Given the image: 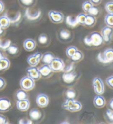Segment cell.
Masks as SVG:
<instances>
[{
	"label": "cell",
	"instance_id": "obj_48",
	"mask_svg": "<svg viewBox=\"0 0 113 124\" xmlns=\"http://www.w3.org/2000/svg\"><path fill=\"white\" fill-rule=\"evenodd\" d=\"M5 29H4L2 28L1 27H0V37L3 36L5 34Z\"/></svg>",
	"mask_w": 113,
	"mask_h": 124
},
{
	"label": "cell",
	"instance_id": "obj_40",
	"mask_svg": "<svg viewBox=\"0 0 113 124\" xmlns=\"http://www.w3.org/2000/svg\"><path fill=\"white\" fill-rule=\"evenodd\" d=\"M106 83L110 88L113 89V76H110L106 78Z\"/></svg>",
	"mask_w": 113,
	"mask_h": 124
},
{
	"label": "cell",
	"instance_id": "obj_7",
	"mask_svg": "<svg viewBox=\"0 0 113 124\" xmlns=\"http://www.w3.org/2000/svg\"><path fill=\"white\" fill-rule=\"evenodd\" d=\"M98 59L100 62L103 63H110L113 62V49L108 48L102 54L98 55Z\"/></svg>",
	"mask_w": 113,
	"mask_h": 124
},
{
	"label": "cell",
	"instance_id": "obj_3",
	"mask_svg": "<svg viewBox=\"0 0 113 124\" xmlns=\"http://www.w3.org/2000/svg\"><path fill=\"white\" fill-rule=\"evenodd\" d=\"M58 40L62 43L71 42L74 38V35L71 31L67 29H61L57 34Z\"/></svg>",
	"mask_w": 113,
	"mask_h": 124
},
{
	"label": "cell",
	"instance_id": "obj_17",
	"mask_svg": "<svg viewBox=\"0 0 113 124\" xmlns=\"http://www.w3.org/2000/svg\"><path fill=\"white\" fill-rule=\"evenodd\" d=\"M30 103L28 98L25 100L17 101L16 107L18 110L20 111H26L30 108Z\"/></svg>",
	"mask_w": 113,
	"mask_h": 124
},
{
	"label": "cell",
	"instance_id": "obj_23",
	"mask_svg": "<svg viewBox=\"0 0 113 124\" xmlns=\"http://www.w3.org/2000/svg\"><path fill=\"white\" fill-rule=\"evenodd\" d=\"M96 22H97V19H96L95 16L89 14H86V19H85V26L88 28H92L95 25Z\"/></svg>",
	"mask_w": 113,
	"mask_h": 124
},
{
	"label": "cell",
	"instance_id": "obj_38",
	"mask_svg": "<svg viewBox=\"0 0 113 124\" xmlns=\"http://www.w3.org/2000/svg\"><path fill=\"white\" fill-rule=\"evenodd\" d=\"M99 13V10L97 7H96L95 6H93L90 9L87 14H89L91 15H92L94 16H97Z\"/></svg>",
	"mask_w": 113,
	"mask_h": 124
},
{
	"label": "cell",
	"instance_id": "obj_10",
	"mask_svg": "<svg viewBox=\"0 0 113 124\" xmlns=\"http://www.w3.org/2000/svg\"><path fill=\"white\" fill-rule=\"evenodd\" d=\"M12 108V104L9 98L5 97L0 98V112H7L11 110Z\"/></svg>",
	"mask_w": 113,
	"mask_h": 124
},
{
	"label": "cell",
	"instance_id": "obj_13",
	"mask_svg": "<svg viewBox=\"0 0 113 124\" xmlns=\"http://www.w3.org/2000/svg\"><path fill=\"white\" fill-rule=\"evenodd\" d=\"M29 116L33 121L39 122L43 119V115L41 111L37 108H33L29 111Z\"/></svg>",
	"mask_w": 113,
	"mask_h": 124
},
{
	"label": "cell",
	"instance_id": "obj_28",
	"mask_svg": "<svg viewBox=\"0 0 113 124\" xmlns=\"http://www.w3.org/2000/svg\"><path fill=\"white\" fill-rule=\"evenodd\" d=\"M84 58V55H83V53L81 51L77 50L76 52L75 53L74 55H73L71 58V59L74 62V63H78L81 61Z\"/></svg>",
	"mask_w": 113,
	"mask_h": 124
},
{
	"label": "cell",
	"instance_id": "obj_9",
	"mask_svg": "<svg viewBox=\"0 0 113 124\" xmlns=\"http://www.w3.org/2000/svg\"><path fill=\"white\" fill-rule=\"evenodd\" d=\"M100 34L103 38L104 43H110L112 40L113 36V28L108 26H104L102 29Z\"/></svg>",
	"mask_w": 113,
	"mask_h": 124
},
{
	"label": "cell",
	"instance_id": "obj_31",
	"mask_svg": "<svg viewBox=\"0 0 113 124\" xmlns=\"http://www.w3.org/2000/svg\"><path fill=\"white\" fill-rule=\"evenodd\" d=\"M76 21L77 24L81 26L85 25V19H86V14L85 13H80L77 16Z\"/></svg>",
	"mask_w": 113,
	"mask_h": 124
},
{
	"label": "cell",
	"instance_id": "obj_24",
	"mask_svg": "<svg viewBox=\"0 0 113 124\" xmlns=\"http://www.w3.org/2000/svg\"><path fill=\"white\" fill-rule=\"evenodd\" d=\"M11 65V62L6 57L0 60V72L6 71L9 69Z\"/></svg>",
	"mask_w": 113,
	"mask_h": 124
},
{
	"label": "cell",
	"instance_id": "obj_22",
	"mask_svg": "<svg viewBox=\"0 0 113 124\" xmlns=\"http://www.w3.org/2000/svg\"><path fill=\"white\" fill-rule=\"evenodd\" d=\"M55 55L52 52H47L42 54V57H41V61L43 62V63L45 64H50L53 59L55 58Z\"/></svg>",
	"mask_w": 113,
	"mask_h": 124
},
{
	"label": "cell",
	"instance_id": "obj_36",
	"mask_svg": "<svg viewBox=\"0 0 113 124\" xmlns=\"http://www.w3.org/2000/svg\"><path fill=\"white\" fill-rule=\"evenodd\" d=\"M105 118L111 124H113V110L112 109H107L105 113Z\"/></svg>",
	"mask_w": 113,
	"mask_h": 124
},
{
	"label": "cell",
	"instance_id": "obj_35",
	"mask_svg": "<svg viewBox=\"0 0 113 124\" xmlns=\"http://www.w3.org/2000/svg\"><path fill=\"white\" fill-rule=\"evenodd\" d=\"M65 96L67 99H75L76 96V92L72 88H69L66 91Z\"/></svg>",
	"mask_w": 113,
	"mask_h": 124
},
{
	"label": "cell",
	"instance_id": "obj_18",
	"mask_svg": "<svg viewBox=\"0 0 113 124\" xmlns=\"http://www.w3.org/2000/svg\"><path fill=\"white\" fill-rule=\"evenodd\" d=\"M37 42L33 39L28 38L26 39L23 42V48L26 51L32 52L36 48Z\"/></svg>",
	"mask_w": 113,
	"mask_h": 124
},
{
	"label": "cell",
	"instance_id": "obj_27",
	"mask_svg": "<svg viewBox=\"0 0 113 124\" xmlns=\"http://www.w3.org/2000/svg\"><path fill=\"white\" fill-rule=\"evenodd\" d=\"M6 51L9 55L12 56H16L19 53V48L15 44H11V45L8 47Z\"/></svg>",
	"mask_w": 113,
	"mask_h": 124
},
{
	"label": "cell",
	"instance_id": "obj_21",
	"mask_svg": "<svg viewBox=\"0 0 113 124\" xmlns=\"http://www.w3.org/2000/svg\"><path fill=\"white\" fill-rule=\"evenodd\" d=\"M11 24V19L7 16L3 15L0 16V27L6 29Z\"/></svg>",
	"mask_w": 113,
	"mask_h": 124
},
{
	"label": "cell",
	"instance_id": "obj_32",
	"mask_svg": "<svg viewBox=\"0 0 113 124\" xmlns=\"http://www.w3.org/2000/svg\"><path fill=\"white\" fill-rule=\"evenodd\" d=\"M104 22L106 26L113 28V14H107L105 16Z\"/></svg>",
	"mask_w": 113,
	"mask_h": 124
},
{
	"label": "cell",
	"instance_id": "obj_45",
	"mask_svg": "<svg viewBox=\"0 0 113 124\" xmlns=\"http://www.w3.org/2000/svg\"><path fill=\"white\" fill-rule=\"evenodd\" d=\"M93 6H98L101 3L102 0H89Z\"/></svg>",
	"mask_w": 113,
	"mask_h": 124
},
{
	"label": "cell",
	"instance_id": "obj_8",
	"mask_svg": "<svg viewBox=\"0 0 113 124\" xmlns=\"http://www.w3.org/2000/svg\"><path fill=\"white\" fill-rule=\"evenodd\" d=\"M93 87L94 92L97 95H102L104 93L105 88L103 81L100 78L96 77L93 80Z\"/></svg>",
	"mask_w": 113,
	"mask_h": 124
},
{
	"label": "cell",
	"instance_id": "obj_44",
	"mask_svg": "<svg viewBox=\"0 0 113 124\" xmlns=\"http://www.w3.org/2000/svg\"><path fill=\"white\" fill-rule=\"evenodd\" d=\"M33 121L31 119H20L18 121V124H33Z\"/></svg>",
	"mask_w": 113,
	"mask_h": 124
},
{
	"label": "cell",
	"instance_id": "obj_1",
	"mask_svg": "<svg viewBox=\"0 0 113 124\" xmlns=\"http://www.w3.org/2000/svg\"><path fill=\"white\" fill-rule=\"evenodd\" d=\"M85 45L89 47H99L104 43L103 38L100 32L93 31L84 39Z\"/></svg>",
	"mask_w": 113,
	"mask_h": 124
},
{
	"label": "cell",
	"instance_id": "obj_30",
	"mask_svg": "<svg viewBox=\"0 0 113 124\" xmlns=\"http://www.w3.org/2000/svg\"><path fill=\"white\" fill-rule=\"evenodd\" d=\"M78 50L77 47L74 46H71L68 47L66 50V55H67L68 58L71 59L73 55H74L75 53L76 52V51Z\"/></svg>",
	"mask_w": 113,
	"mask_h": 124
},
{
	"label": "cell",
	"instance_id": "obj_6",
	"mask_svg": "<svg viewBox=\"0 0 113 124\" xmlns=\"http://www.w3.org/2000/svg\"><path fill=\"white\" fill-rule=\"evenodd\" d=\"M48 16L49 19L54 24H60L64 22L65 16L64 14L59 11L51 10L48 13Z\"/></svg>",
	"mask_w": 113,
	"mask_h": 124
},
{
	"label": "cell",
	"instance_id": "obj_15",
	"mask_svg": "<svg viewBox=\"0 0 113 124\" xmlns=\"http://www.w3.org/2000/svg\"><path fill=\"white\" fill-rule=\"evenodd\" d=\"M26 72L28 76L33 78L35 81L39 80L41 78L39 69L36 67H29L27 68Z\"/></svg>",
	"mask_w": 113,
	"mask_h": 124
},
{
	"label": "cell",
	"instance_id": "obj_49",
	"mask_svg": "<svg viewBox=\"0 0 113 124\" xmlns=\"http://www.w3.org/2000/svg\"><path fill=\"white\" fill-rule=\"evenodd\" d=\"M5 56L3 54L2 50H1V49H0V60H1V59L3 58H5Z\"/></svg>",
	"mask_w": 113,
	"mask_h": 124
},
{
	"label": "cell",
	"instance_id": "obj_43",
	"mask_svg": "<svg viewBox=\"0 0 113 124\" xmlns=\"http://www.w3.org/2000/svg\"><path fill=\"white\" fill-rule=\"evenodd\" d=\"M6 81L3 78L0 76V91L3 90L6 86Z\"/></svg>",
	"mask_w": 113,
	"mask_h": 124
},
{
	"label": "cell",
	"instance_id": "obj_5",
	"mask_svg": "<svg viewBox=\"0 0 113 124\" xmlns=\"http://www.w3.org/2000/svg\"><path fill=\"white\" fill-rule=\"evenodd\" d=\"M50 67L54 73H58L64 70L65 68L64 62L59 58L55 57L50 63Z\"/></svg>",
	"mask_w": 113,
	"mask_h": 124
},
{
	"label": "cell",
	"instance_id": "obj_26",
	"mask_svg": "<svg viewBox=\"0 0 113 124\" xmlns=\"http://www.w3.org/2000/svg\"><path fill=\"white\" fill-rule=\"evenodd\" d=\"M18 2L22 7L30 8L34 6L36 0H18Z\"/></svg>",
	"mask_w": 113,
	"mask_h": 124
},
{
	"label": "cell",
	"instance_id": "obj_2",
	"mask_svg": "<svg viewBox=\"0 0 113 124\" xmlns=\"http://www.w3.org/2000/svg\"><path fill=\"white\" fill-rule=\"evenodd\" d=\"M62 108L70 112H77L82 108V105L79 101H75L74 99H67L62 104Z\"/></svg>",
	"mask_w": 113,
	"mask_h": 124
},
{
	"label": "cell",
	"instance_id": "obj_37",
	"mask_svg": "<svg viewBox=\"0 0 113 124\" xmlns=\"http://www.w3.org/2000/svg\"><path fill=\"white\" fill-rule=\"evenodd\" d=\"M105 9L108 14H113V1L106 3L105 6Z\"/></svg>",
	"mask_w": 113,
	"mask_h": 124
},
{
	"label": "cell",
	"instance_id": "obj_42",
	"mask_svg": "<svg viewBox=\"0 0 113 124\" xmlns=\"http://www.w3.org/2000/svg\"><path fill=\"white\" fill-rule=\"evenodd\" d=\"M9 122L5 116L0 114V124H8Z\"/></svg>",
	"mask_w": 113,
	"mask_h": 124
},
{
	"label": "cell",
	"instance_id": "obj_11",
	"mask_svg": "<svg viewBox=\"0 0 113 124\" xmlns=\"http://www.w3.org/2000/svg\"><path fill=\"white\" fill-rule=\"evenodd\" d=\"M42 54L40 52H36L27 58V62L30 67H37L41 61Z\"/></svg>",
	"mask_w": 113,
	"mask_h": 124
},
{
	"label": "cell",
	"instance_id": "obj_39",
	"mask_svg": "<svg viewBox=\"0 0 113 124\" xmlns=\"http://www.w3.org/2000/svg\"><path fill=\"white\" fill-rule=\"evenodd\" d=\"M67 23L68 24L69 26H74V27H75L77 24H78L76 21V18H75V19L74 20V18H71V16H69L67 17Z\"/></svg>",
	"mask_w": 113,
	"mask_h": 124
},
{
	"label": "cell",
	"instance_id": "obj_25",
	"mask_svg": "<svg viewBox=\"0 0 113 124\" xmlns=\"http://www.w3.org/2000/svg\"><path fill=\"white\" fill-rule=\"evenodd\" d=\"M27 91L23 89H19L17 90L15 93V98L17 101H19L28 98V93Z\"/></svg>",
	"mask_w": 113,
	"mask_h": 124
},
{
	"label": "cell",
	"instance_id": "obj_29",
	"mask_svg": "<svg viewBox=\"0 0 113 124\" xmlns=\"http://www.w3.org/2000/svg\"><path fill=\"white\" fill-rule=\"evenodd\" d=\"M41 13L40 11H37L35 12V13H32L30 11L29 12L28 8H27V10L26 11V16L28 19L30 20H35L39 18L40 16Z\"/></svg>",
	"mask_w": 113,
	"mask_h": 124
},
{
	"label": "cell",
	"instance_id": "obj_19",
	"mask_svg": "<svg viewBox=\"0 0 113 124\" xmlns=\"http://www.w3.org/2000/svg\"><path fill=\"white\" fill-rule=\"evenodd\" d=\"M38 42L40 46L46 47L50 44V38L47 34L43 33L39 35L38 38Z\"/></svg>",
	"mask_w": 113,
	"mask_h": 124
},
{
	"label": "cell",
	"instance_id": "obj_41",
	"mask_svg": "<svg viewBox=\"0 0 113 124\" xmlns=\"http://www.w3.org/2000/svg\"><path fill=\"white\" fill-rule=\"evenodd\" d=\"M20 18H21V15H20V14L19 12L17 14V15L15 17H14L13 19H11V24H16L17 23H19V21L20 20Z\"/></svg>",
	"mask_w": 113,
	"mask_h": 124
},
{
	"label": "cell",
	"instance_id": "obj_33",
	"mask_svg": "<svg viewBox=\"0 0 113 124\" xmlns=\"http://www.w3.org/2000/svg\"><path fill=\"white\" fill-rule=\"evenodd\" d=\"M11 43V41L9 40L3 41L2 40L0 39V49L2 51H6Z\"/></svg>",
	"mask_w": 113,
	"mask_h": 124
},
{
	"label": "cell",
	"instance_id": "obj_34",
	"mask_svg": "<svg viewBox=\"0 0 113 124\" xmlns=\"http://www.w3.org/2000/svg\"><path fill=\"white\" fill-rule=\"evenodd\" d=\"M93 5L89 1H85L82 3V8L83 11H84L85 13H88L90 9L92 7Z\"/></svg>",
	"mask_w": 113,
	"mask_h": 124
},
{
	"label": "cell",
	"instance_id": "obj_14",
	"mask_svg": "<svg viewBox=\"0 0 113 124\" xmlns=\"http://www.w3.org/2000/svg\"><path fill=\"white\" fill-rule=\"evenodd\" d=\"M77 78V74L75 71H65L62 75V79L65 83L70 84L73 83Z\"/></svg>",
	"mask_w": 113,
	"mask_h": 124
},
{
	"label": "cell",
	"instance_id": "obj_4",
	"mask_svg": "<svg viewBox=\"0 0 113 124\" xmlns=\"http://www.w3.org/2000/svg\"><path fill=\"white\" fill-rule=\"evenodd\" d=\"M35 80L29 76H24L20 80V86L22 89L26 91L32 90L35 87Z\"/></svg>",
	"mask_w": 113,
	"mask_h": 124
},
{
	"label": "cell",
	"instance_id": "obj_20",
	"mask_svg": "<svg viewBox=\"0 0 113 124\" xmlns=\"http://www.w3.org/2000/svg\"><path fill=\"white\" fill-rule=\"evenodd\" d=\"M106 101L104 97L101 95H97L93 100V104L97 108H102L105 106Z\"/></svg>",
	"mask_w": 113,
	"mask_h": 124
},
{
	"label": "cell",
	"instance_id": "obj_16",
	"mask_svg": "<svg viewBox=\"0 0 113 124\" xmlns=\"http://www.w3.org/2000/svg\"><path fill=\"white\" fill-rule=\"evenodd\" d=\"M39 71L40 74L41 78H49L53 73V71L50 67V65L49 64H45L39 68Z\"/></svg>",
	"mask_w": 113,
	"mask_h": 124
},
{
	"label": "cell",
	"instance_id": "obj_47",
	"mask_svg": "<svg viewBox=\"0 0 113 124\" xmlns=\"http://www.w3.org/2000/svg\"><path fill=\"white\" fill-rule=\"evenodd\" d=\"M109 107L110 109H112V110H113V98H112V100L109 101Z\"/></svg>",
	"mask_w": 113,
	"mask_h": 124
},
{
	"label": "cell",
	"instance_id": "obj_12",
	"mask_svg": "<svg viewBox=\"0 0 113 124\" xmlns=\"http://www.w3.org/2000/svg\"><path fill=\"white\" fill-rule=\"evenodd\" d=\"M36 103L40 108H45L49 103V98L47 94L40 93L38 94L36 98Z\"/></svg>",
	"mask_w": 113,
	"mask_h": 124
},
{
	"label": "cell",
	"instance_id": "obj_46",
	"mask_svg": "<svg viewBox=\"0 0 113 124\" xmlns=\"http://www.w3.org/2000/svg\"><path fill=\"white\" fill-rule=\"evenodd\" d=\"M5 9V4L1 0H0V14L2 13Z\"/></svg>",
	"mask_w": 113,
	"mask_h": 124
}]
</instances>
